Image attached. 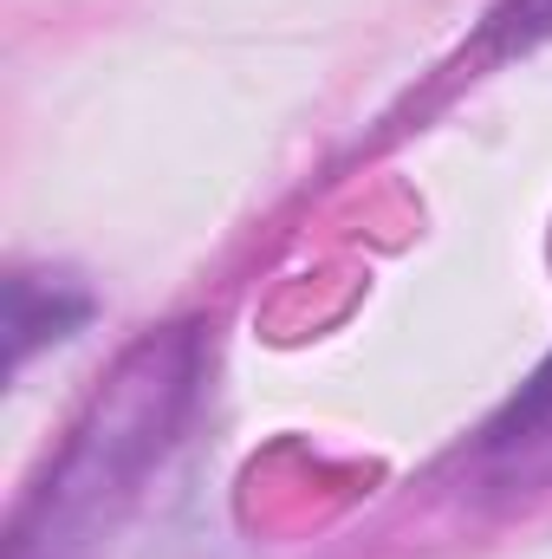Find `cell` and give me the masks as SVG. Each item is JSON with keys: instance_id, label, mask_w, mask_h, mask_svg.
Masks as SVG:
<instances>
[{"instance_id": "6da1fadb", "label": "cell", "mask_w": 552, "mask_h": 559, "mask_svg": "<svg viewBox=\"0 0 552 559\" xmlns=\"http://www.w3.org/2000/svg\"><path fill=\"white\" fill-rule=\"evenodd\" d=\"M195 332L169 325L149 332L118 358L105 391L92 397L85 423L72 429L65 455L20 508L7 559H92L137 508L143 475L169 455L176 429L195 397Z\"/></svg>"}, {"instance_id": "7a4b0ae2", "label": "cell", "mask_w": 552, "mask_h": 559, "mask_svg": "<svg viewBox=\"0 0 552 559\" xmlns=\"http://www.w3.org/2000/svg\"><path fill=\"white\" fill-rule=\"evenodd\" d=\"M85 319H92V293L85 286L52 280V274H13L7 280V365L20 371L33 358V345L65 338Z\"/></svg>"}, {"instance_id": "3957f363", "label": "cell", "mask_w": 552, "mask_h": 559, "mask_svg": "<svg viewBox=\"0 0 552 559\" xmlns=\"http://www.w3.org/2000/svg\"><path fill=\"white\" fill-rule=\"evenodd\" d=\"M540 417H552V358L540 365V371H533V384H527V391H520V397L501 411V423L488 429V442H514L520 429H533Z\"/></svg>"}, {"instance_id": "277c9868", "label": "cell", "mask_w": 552, "mask_h": 559, "mask_svg": "<svg viewBox=\"0 0 552 559\" xmlns=\"http://www.w3.org/2000/svg\"><path fill=\"white\" fill-rule=\"evenodd\" d=\"M501 20H514V26H520V20H533V26L520 33V39H533V33H547V26H552V0H514Z\"/></svg>"}]
</instances>
